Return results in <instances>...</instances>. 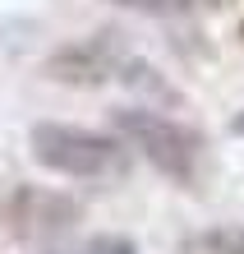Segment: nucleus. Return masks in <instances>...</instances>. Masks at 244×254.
<instances>
[{"instance_id": "nucleus-1", "label": "nucleus", "mask_w": 244, "mask_h": 254, "mask_svg": "<svg viewBox=\"0 0 244 254\" xmlns=\"http://www.w3.org/2000/svg\"><path fill=\"white\" fill-rule=\"evenodd\" d=\"M111 125L120 139H129V148H139V153L157 167L161 176H171L175 185H198V176H203V162H207V139L189 125L171 121V116H157V111H115Z\"/></svg>"}, {"instance_id": "nucleus-2", "label": "nucleus", "mask_w": 244, "mask_h": 254, "mask_svg": "<svg viewBox=\"0 0 244 254\" xmlns=\"http://www.w3.org/2000/svg\"><path fill=\"white\" fill-rule=\"evenodd\" d=\"M28 148H33V162H42L47 171L79 176V181L125 171V148H120V139H111V134H93V129H79V125L37 121L33 134H28Z\"/></svg>"}, {"instance_id": "nucleus-3", "label": "nucleus", "mask_w": 244, "mask_h": 254, "mask_svg": "<svg viewBox=\"0 0 244 254\" xmlns=\"http://www.w3.org/2000/svg\"><path fill=\"white\" fill-rule=\"evenodd\" d=\"M83 208L60 190H47V185H14L9 199L0 203V222H5L9 236L19 241H55L79 227Z\"/></svg>"}, {"instance_id": "nucleus-4", "label": "nucleus", "mask_w": 244, "mask_h": 254, "mask_svg": "<svg viewBox=\"0 0 244 254\" xmlns=\"http://www.w3.org/2000/svg\"><path fill=\"white\" fill-rule=\"evenodd\" d=\"M129 61V51L115 42V33H101L93 42H74V47H60L47 61V79L69 83V88H101L120 79V65Z\"/></svg>"}, {"instance_id": "nucleus-5", "label": "nucleus", "mask_w": 244, "mask_h": 254, "mask_svg": "<svg viewBox=\"0 0 244 254\" xmlns=\"http://www.w3.org/2000/svg\"><path fill=\"white\" fill-rule=\"evenodd\" d=\"M111 5L143 9V14H212V9H226L231 0H111Z\"/></svg>"}, {"instance_id": "nucleus-6", "label": "nucleus", "mask_w": 244, "mask_h": 254, "mask_svg": "<svg viewBox=\"0 0 244 254\" xmlns=\"http://www.w3.org/2000/svg\"><path fill=\"white\" fill-rule=\"evenodd\" d=\"M83 254H139V245H134L129 236H115V231H106V236H93Z\"/></svg>"}, {"instance_id": "nucleus-7", "label": "nucleus", "mask_w": 244, "mask_h": 254, "mask_svg": "<svg viewBox=\"0 0 244 254\" xmlns=\"http://www.w3.org/2000/svg\"><path fill=\"white\" fill-rule=\"evenodd\" d=\"M203 245L212 254H244V227H235V231H212Z\"/></svg>"}, {"instance_id": "nucleus-8", "label": "nucleus", "mask_w": 244, "mask_h": 254, "mask_svg": "<svg viewBox=\"0 0 244 254\" xmlns=\"http://www.w3.org/2000/svg\"><path fill=\"white\" fill-rule=\"evenodd\" d=\"M231 129H235V134H244V111L235 116V125H231Z\"/></svg>"}]
</instances>
